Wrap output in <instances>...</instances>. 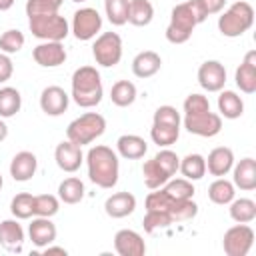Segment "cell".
<instances>
[{
  "mask_svg": "<svg viewBox=\"0 0 256 256\" xmlns=\"http://www.w3.org/2000/svg\"><path fill=\"white\" fill-rule=\"evenodd\" d=\"M86 168H88L90 182L96 184L98 188L110 190L116 186L120 176V160L112 148L104 144L92 146L86 154Z\"/></svg>",
  "mask_w": 256,
  "mask_h": 256,
  "instance_id": "cell-1",
  "label": "cell"
},
{
  "mask_svg": "<svg viewBox=\"0 0 256 256\" xmlns=\"http://www.w3.org/2000/svg\"><path fill=\"white\" fill-rule=\"evenodd\" d=\"M208 18L198 0H186L172 8L170 24L166 26V40L172 44H184L190 40L192 30Z\"/></svg>",
  "mask_w": 256,
  "mask_h": 256,
  "instance_id": "cell-2",
  "label": "cell"
},
{
  "mask_svg": "<svg viewBox=\"0 0 256 256\" xmlns=\"http://www.w3.org/2000/svg\"><path fill=\"white\" fill-rule=\"evenodd\" d=\"M72 100L80 108H94L104 96L100 72L94 66H80L72 74Z\"/></svg>",
  "mask_w": 256,
  "mask_h": 256,
  "instance_id": "cell-3",
  "label": "cell"
},
{
  "mask_svg": "<svg viewBox=\"0 0 256 256\" xmlns=\"http://www.w3.org/2000/svg\"><path fill=\"white\" fill-rule=\"evenodd\" d=\"M254 24V8L246 0H238L218 16V30L226 38H238Z\"/></svg>",
  "mask_w": 256,
  "mask_h": 256,
  "instance_id": "cell-4",
  "label": "cell"
},
{
  "mask_svg": "<svg viewBox=\"0 0 256 256\" xmlns=\"http://www.w3.org/2000/svg\"><path fill=\"white\" fill-rule=\"evenodd\" d=\"M106 130V120L98 112H86L78 118H74L66 128V138L78 146L92 144L96 138H100Z\"/></svg>",
  "mask_w": 256,
  "mask_h": 256,
  "instance_id": "cell-5",
  "label": "cell"
},
{
  "mask_svg": "<svg viewBox=\"0 0 256 256\" xmlns=\"http://www.w3.org/2000/svg\"><path fill=\"white\" fill-rule=\"evenodd\" d=\"M28 28L32 32V36H36L38 40H52V42H62L68 34H70V24L64 16H60L58 12L54 14H36V16H28Z\"/></svg>",
  "mask_w": 256,
  "mask_h": 256,
  "instance_id": "cell-6",
  "label": "cell"
},
{
  "mask_svg": "<svg viewBox=\"0 0 256 256\" xmlns=\"http://www.w3.org/2000/svg\"><path fill=\"white\" fill-rule=\"evenodd\" d=\"M92 56H94L96 64H100L104 68L116 66L122 58V38H120V34L102 32L100 36H96V40L92 44Z\"/></svg>",
  "mask_w": 256,
  "mask_h": 256,
  "instance_id": "cell-7",
  "label": "cell"
},
{
  "mask_svg": "<svg viewBox=\"0 0 256 256\" xmlns=\"http://www.w3.org/2000/svg\"><path fill=\"white\" fill-rule=\"evenodd\" d=\"M102 30V16L96 8L84 6L80 10L74 12L72 16V24H70V32L74 34L76 40L88 42L92 38H96V34Z\"/></svg>",
  "mask_w": 256,
  "mask_h": 256,
  "instance_id": "cell-8",
  "label": "cell"
},
{
  "mask_svg": "<svg viewBox=\"0 0 256 256\" xmlns=\"http://www.w3.org/2000/svg\"><path fill=\"white\" fill-rule=\"evenodd\" d=\"M254 244V230L248 224H236L224 232L222 248L228 256H246Z\"/></svg>",
  "mask_w": 256,
  "mask_h": 256,
  "instance_id": "cell-9",
  "label": "cell"
},
{
  "mask_svg": "<svg viewBox=\"0 0 256 256\" xmlns=\"http://www.w3.org/2000/svg\"><path fill=\"white\" fill-rule=\"evenodd\" d=\"M182 122L190 134L202 136V138H212L222 130V116L212 110L200 112V114H184Z\"/></svg>",
  "mask_w": 256,
  "mask_h": 256,
  "instance_id": "cell-10",
  "label": "cell"
},
{
  "mask_svg": "<svg viewBox=\"0 0 256 256\" xmlns=\"http://www.w3.org/2000/svg\"><path fill=\"white\" fill-rule=\"evenodd\" d=\"M66 48L62 42H52V40H44L38 46H34L32 50V58L38 66L42 68H56L60 64L66 62Z\"/></svg>",
  "mask_w": 256,
  "mask_h": 256,
  "instance_id": "cell-11",
  "label": "cell"
},
{
  "mask_svg": "<svg viewBox=\"0 0 256 256\" xmlns=\"http://www.w3.org/2000/svg\"><path fill=\"white\" fill-rule=\"evenodd\" d=\"M198 84L206 92H220L226 84V68L218 60H206L198 68Z\"/></svg>",
  "mask_w": 256,
  "mask_h": 256,
  "instance_id": "cell-12",
  "label": "cell"
},
{
  "mask_svg": "<svg viewBox=\"0 0 256 256\" xmlns=\"http://www.w3.org/2000/svg\"><path fill=\"white\" fill-rule=\"evenodd\" d=\"M70 96L60 86H46L40 92V108L46 116H60L68 110Z\"/></svg>",
  "mask_w": 256,
  "mask_h": 256,
  "instance_id": "cell-13",
  "label": "cell"
},
{
  "mask_svg": "<svg viewBox=\"0 0 256 256\" xmlns=\"http://www.w3.org/2000/svg\"><path fill=\"white\" fill-rule=\"evenodd\" d=\"M54 160H56V166L64 172H76L82 162H84V154H82V146L66 140V142H60L54 150Z\"/></svg>",
  "mask_w": 256,
  "mask_h": 256,
  "instance_id": "cell-14",
  "label": "cell"
},
{
  "mask_svg": "<svg viewBox=\"0 0 256 256\" xmlns=\"http://www.w3.org/2000/svg\"><path fill=\"white\" fill-rule=\"evenodd\" d=\"M114 250L120 256H144L146 254V242L136 230L122 228L114 236Z\"/></svg>",
  "mask_w": 256,
  "mask_h": 256,
  "instance_id": "cell-15",
  "label": "cell"
},
{
  "mask_svg": "<svg viewBox=\"0 0 256 256\" xmlns=\"http://www.w3.org/2000/svg\"><path fill=\"white\" fill-rule=\"evenodd\" d=\"M56 224L50 220V218H44V216H34L32 222L28 224V236H30V242L36 246V248H46L48 244H52L56 240Z\"/></svg>",
  "mask_w": 256,
  "mask_h": 256,
  "instance_id": "cell-16",
  "label": "cell"
},
{
  "mask_svg": "<svg viewBox=\"0 0 256 256\" xmlns=\"http://www.w3.org/2000/svg\"><path fill=\"white\" fill-rule=\"evenodd\" d=\"M234 82L244 94H254L256 92V52L250 50L246 52L242 64L234 72Z\"/></svg>",
  "mask_w": 256,
  "mask_h": 256,
  "instance_id": "cell-17",
  "label": "cell"
},
{
  "mask_svg": "<svg viewBox=\"0 0 256 256\" xmlns=\"http://www.w3.org/2000/svg\"><path fill=\"white\" fill-rule=\"evenodd\" d=\"M232 184L242 192H252L256 188V160L246 156L232 166Z\"/></svg>",
  "mask_w": 256,
  "mask_h": 256,
  "instance_id": "cell-18",
  "label": "cell"
},
{
  "mask_svg": "<svg viewBox=\"0 0 256 256\" xmlns=\"http://www.w3.org/2000/svg\"><path fill=\"white\" fill-rule=\"evenodd\" d=\"M24 244V228L18 218H8L0 222V246L8 252H20Z\"/></svg>",
  "mask_w": 256,
  "mask_h": 256,
  "instance_id": "cell-19",
  "label": "cell"
},
{
  "mask_svg": "<svg viewBox=\"0 0 256 256\" xmlns=\"http://www.w3.org/2000/svg\"><path fill=\"white\" fill-rule=\"evenodd\" d=\"M204 160H206V170L212 176L222 178L234 166V152L228 146H216L214 150H210L208 158H204Z\"/></svg>",
  "mask_w": 256,
  "mask_h": 256,
  "instance_id": "cell-20",
  "label": "cell"
},
{
  "mask_svg": "<svg viewBox=\"0 0 256 256\" xmlns=\"http://www.w3.org/2000/svg\"><path fill=\"white\" fill-rule=\"evenodd\" d=\"M36 168H38L36 154L30 150H22V152L14 154V158L10 162V176L16 182H26L36 174Z\"/></svg>",
  "mask_w": 256,
  "mask_h": 256,
  "instance_id": "cell-21",
  "label": "cell"
},
{
  "mask_svg": "<svg viewBox=\"0 0 256 256\" xmlns=\"http://www.w3.org/2000/svg\"><path fill=\"white\" fill-rule=\"evenodd\" d=\"M136 210V196L132 192H116L106 198L104 212L110 218H126Z\"/></svg>",
  "mask_w": 256,
  "mask_h": 256,
  "instance_id": "cell-22",
  "label": "cell"
},
{
  "mask_svg": "<svg viewBox=\"0 0 256 256\" xmlns=\"http://www.w3.org/2000/svg\"><path fill=\"white\" fill-rule=\"evenodd\" d=\"M160 66H162V58L154 50L138 52L132 60V72L136 78H150L160 70Z\"/></svg>",
  "mask_w": 256,
  "mask_h": 256,
  "instance_id": "cell-23",
  "label": "cell"
},
{
  "mask_svg": "<svg viewBox=\"0 0 256 256\" xmlns=\"http://www.w3.org/2000/svg\"><path fill=\"white\" fill-rule=\"evenodd\" d=\"M116 150L122 158L126 160H138L146 154L148 150V144L142 136L138 134H122L118 140H116Z\"/></svg>",
  "mask_w": 256,
  "mask_h": 256,
  "instance_id": "cell-24",
  "label": "cell"
},
{
  "mask_svg": "<svg viewBox=\"0 0 256 256\" xmlns=\"http://www.w3.org/2000/svg\"><path fill=\"white\" fill-rule=\"evenodd\" d=\"M218 112L220 116L228 120H236L244 114V100L234 92V90H220L218 96Z\"/></svg>",
  "mask_w": 256,
  "mask_h": 256,
  "instance_id": "cell-25",
  "label": "cell"
},
{
  "mask_svg": "<svg viewBox=\"0 0 256 256\" xmlns=\"http://www.w3.org/2000/svg\"><path fill=\"white\" fill-rule=\"evenodd\" d=\"M178 170L182 172V176L190 182L194 180H202L204 174H206V160L202 154L198 152H192V154H186L184 158H180V166Z\"/></svg>",
  "mask_w": 256,
  "mask_h": 256,
  "instance_id": "cell-26",
  "label": "cell"
},
{
  "mask_svg": "<svg viewBox=\"0 0 256 256\" xmlns=\"http://www.w3.org/2000/svg\"><path fill=\"white\" fill-rule=\"evenodd\" d=\"M208 198H210V202H214L218 206H226L236 198V186L230 180H226L224 176L216 178L208 186Z\"/></svg>",
  "mask_w": 256,
  "mask_h": 256,
  "instance_id": "cell-27",
  "label": "cell"
},
{
  "mask_svg": "<svg viewBox=\"0 0 256 256\" xmlns=\"http://www.w3.org/2000/svg\"><path fill=\"white\" fill-rule=\"evenodd\" d=\"M228 206L230 218L236 224H250L256 218V202L252 198H234Z\"/></svg>",
  "mask_w": 256,
  "mask_h": 256,
  "instance_id": "cell-28",
  "label": "cell"
},
{
  "mask_svg": "<svg viewBox=\"0 0 256 256\" xmlns=\"http://www.w3.org/2000/svg\"><path fill=\"white\" fill-rule=\"evenodd\" d=\"M84 182L76 176H68L58 186V198L64 204H78L84 198Z\"/></svg>",
  "mask_w": 256,
  "mask_h": 256,
  "instance_id": "cell-29",
  "label": "cell"
},
{
  "mask_svg": "<svg viewBox=\"0 0 256 256\" xmlns=\"http://www.w3.org/2000/svg\"><path fill=\"white\" fill-rule=\"evenodd\" d=\"M154 18V6L150 0H130L128 22L132 26H148Z\"/></svg>",
  "mask_w": 256,
  "mask_h": 256,
  "instance_id": "cell-30",
  "label": "cell"
},
{
  "mask_svg": "<svg viewBox=\"0 0 256 256\" xmlns=\"http://www.w3.org/2000/svg\"><path fill=\"white\" fill-rule=\"evenodd\" d=\"M22 108V96L12 86L0 88V118H12Z\"/></svg>",
  "mask_w": 256,
  "mask_h": 256,
  "instance_id": "cell-31",
  "label": "cell"
},
{
  "mask_svg": "<svg viewBox=\"0 0 256 256\" xmlns=\"http://www.w3.org/2000/svg\"><path fill=\"white\" fill-rule=\"evenodd\" d=\"M138 96V90L134 86V82L130 80H118L112 84V90H110V100L112 104L120 106V108H126L130 106Z\"/></svg>",
  "mask_w": 256,
  "mask_h": 256,
  "instance_id": "cell-32",
  "label": "cell"
},
{
  "mask_svg": "<svg viewBox=\"0 0 256 256\" xmlns=\"http://www.w3.org/2000/svg\"><path fill=\"white\" fill-rule=\"evenodd\" d=\"M162 190L172 198V200H188V198H192L194 196V184L190 182V180H186V178H170L164 186H162Z\"/></svg>",
  "mask_w": 256,
  "mask_h": 256,
  "instance_id": "cell-33",
  "label": "cell"
},
{
  "mask_svg": "<svg viewBox=\"0 0 256 256\" xmlns=\"http://www.w3.org/2000/svg\"><path fill=\"white\" fill-rule=\"evenodd\" d=\"M10 212L18 220H28L34 216V196L30 192H20L10 202Z\"/></svg>",
  "mask_w": 256,
  "mask_h": 256,
  "instance_id": "cell-34",
  "label": "cell"
},
{
  "mask_svg": "<svg viewBox=\"0 0 256 256\" xmlns=\"http://www.w3.org/2000/svg\"><path fill=\"white\" fill-rule=\"evenodd\" d=\"M170 224H174V222H172L170 212H166V210H146V214L142 218L144 232H148V234H154L156 230H164Z\"/></svg>",
  "mask_w": 256,
  "mask_h": 256,
  "instance_id": "cell-35",
  "label": "cell"
},
{
  "mask_svg": "<svg viewBox=\"0 0 256 256\" xmlns=\"http://www.w3.org/2000/svg\"><path fill=\"white\" fill-rule=\"evenodd\" d=\"M180 136V128L176 126H166V124H152L150 128V138L154 144H158L160 148H168L172 146Z\"/></svg>",
  "mask_w": 256,
  "mask_h": 256,
  "instance_id": "cell-36",
  "label": "cell"
},
{
  "mask_svg": "<svg viewBox=\"0 0 256 256\" xmlns=\"http://www.w3.org/2000/svg\"><path fill=\"white\" fill-rule=\"evenodd\" d=\"M142 178H144V184L146 188L150 190H156V188H162L170 178L160 170V166L156 164V160H146L144 166H142Z\"/></svg>",
  "mask_w": 256,
  "mask_h": 256,
  "instance_id": "cell-37",
  "label": "cell"
},
{
  "mask_svg": "<svg viewBox=\"0 0 256 256\" xmlns=\"http://www.w3.org/2000/svg\"><path fill=\"white\" fill-rule=\"evenodd\" d=\"M128 6L130 0H104V10L114 26H124L128 22Z\"/></svg>",
  "mask_w": 256,
  "mask_h": 256,
  "instance_id": "cell-38",
  "label": "cell"
},
{
  "mask_svg": "<svg viewBox=\"0 0 256 256\" xmlns=\"http://www.w3.org/2000/svg\"><path fill=\"white\" fill-rule=\"evenodd\" d=\"M168 212L172 216V222H188V220L196 218L198 204L192 198H188V200H174Z\"/></svg>",
  "mask_w": 256,
  "mask_h": 256,
  "instance_id": "cell-39",
  "label": "cell"
},
{
  "mask_svg": "<svg viewBox=\"0 0 256 256\" xmlns=\"http://www.w3.org/2000/svg\"><path fill=\"white\" fill-rule=\"evenodd\" d=\"M60 210V198L54 194H38L34 196V216L52 218Z\"/></svg>",
  "mask_w": 256,
  "mask_h": 256,
  "instance_id": "cell-40",
  "label": "cell"
},
{
  "mask_svg": "<svg viewBox=\"0 0 256 256\" xmlns=\"http://www.w3.org/2000/svg\"><path fill=\"white\" fill-rule=\"evenodd\" d=\"M24 42H26L24 34L20 30H16V28H10V30H6V32L0 34V52H4V54H16V52L22 50Z\"/></svg>",
  "mask_w": 256,
  "mask_h": 256,
  "instance_id": "cell-41",
  "label": "cell"
},
{
  "mask_svg": "<svg viewBox=\"0 0 256 256\" xmlns=\"http://www.w3.org/2000/svg\"><path fill=\"white\" fill-rule=\"evenodd\" d=\"M154 160H156V164L160 166V170H162L168 178H172V176L178 172L180 158H178V154H176V152H172L170 148H162V150L154 156Z\"/></svg>",
  "mask_w": 256,
  "mask_h": 256,
  "instance_id": "cell-42",
  "label": "cell"
},
{
  "mask_svg": "<svg viewBox=\"0 0 256 256\" xmlns=\"http://www.w3.org/2000/svg\"><path fill=\"white\" fill-rule=\"evenodd\" d=\"M152 124H166V126H176V128H180L182 118H180V112H178L174 106L164 104V106H158V108H156L154 118H152Z\"/></svg>",
  "mask_w": 256,
  "mask_h": 256,
  "instance_id": "cell-43",
  "label": "cell"
},
{
  "mask_svg": "<svg viewBox=\"0 0 256 256\" xmlns=\"http://www.w3.org/2000/svg\"><path fill=\"white\" fill-rule=\"evenodd\" d=\"M64 0H26V16L54 14L60 10Z\"/></svg>",
  "mask_w": 256,
  "mask_h": 256,
  "instance_id": "cell-44",
  "label": "cell"
},
{
  "mask_svg": "<svg viewBox=\"0 0 256 256\" xmlns=\"http://www.w3.org/2000/svg\"><path fill=\"white\" fill-rule=\"evenodd\" d=\"M172 198L162 190V188H156V192H150L146 196V210H170L172 206Z\"/></svg>",
  "mask_w": 256,
  "mask_h": 256,
  "instance_id": "cell-45",
  "label": "cell"
},
{
  "mask_svg": "<svg viewBox=\"0 0 256 256\" xmlns=\"http://www.w3.org/2000/svg\"><path fill=\"white\" fill-rule=\"evenodd\" d=\"M210 110V102L204 94H190L184 100V114H200V112H208Z\"/></svg>",
  "mask_w": 256,
  "mask_h": 256,
  "instance_id": "cell-46",
  "label": "cell"
},
{
  "mask_svg": "<svg viewBox=\"0 0 256 256\" xmlns=\"http://www.w3.org/2000/svg\"><path fill=\"white\" fill-rule=\"evenodd\" d=\"M14 74V64H12V58L10 54H4L0 52V84L8 82Z\"/></svg>",
  "mask_w": 256,
  "mask_h": 256,
  "instance_id": "cell-47",
  "label": "cell"
},
{
  "mask_svg": "<svg viewBox=\"0 0 256 256\" xmlns=\"http://www.w3.org/2000/svg\"><path fill=\"white\" fill-rule=\"evenodd\" d=\"M200 6L204 8V12L210 16V14H218L222 12V8L226 6V0H198Z\"/></svg>",
  "mask_w": 256,
  "mask_h": 256,
  "instance_id": "cell-48",
  "label": "cell"
},
{
  "mask_svg": "<svg viewBox=\"0 0 256 256\" xmlns=\"http://www.w3.org/2000/svg\"><path fill=\"white\" fill-rule=\"evenodd\" d=\"M42 250H44V254H46V256H48V254H64V256L68 254V252H66V248H62V246H52V244H48V246H46V248H42Z\"/></svg>",
  "mask_w": 256,
  "mask_h": 256,
  "instance_id": "cell-49",
  "label": "cell"
},
{
  "mask_svg": "<svg viewBox=\"0 0 256 256\" xmlns=\"http://www.w3.org/2000/svg\"><path fill=\"white\" fill-rule=\"evenodd\" d=\"M6 136H8V126H6L4 118H0V142H4Z\"/></svg>",
  "mask_w": 256,
  "mask_h": 256,
  "instance_id": "cell-50",
  "label": "cell"
},
{
  "mask_svg": "<svg viewBox=\"0 0 256 256\" xmlns=\"http://www.w3.org/2000/svg\"><path fill=\"white\" fill-rule=\"evenodd\" d=\"M14 6V0H0V12H6Z\"/></svg>",
  "mask_w": 256,
  "mask_h": 256,
  "instance_id": "cell-51",
  "label": "cell"
},
{
  "mask_svg": "<svg viewBox=\"0 0 256 256\" xmlns=\"http://www.w3.org/2000/svg\"><path fill=\"white\" fill-rule=\"evenodd\" d=\"M2 186H4V178H2V174H0V190H2Z\"/></svg>",
  "mask_w": 256,
  "mask_h": 256,
  "instance_id": "cell-52",
  "label": "cell"
},
{
  "mask_svg": "<svg viewBox=\"0 0 256 256\" xmlns=\"http://www.w3.org/2000/svg\"><path fill=\"white\" fill-rule=\"evenodd\" d=\"M72 2H84V0H72Z\"/></svg>",
  "mask_w": 256,
  "mask_h": 256,
  "instance_id": "cell-53",
  "label": "cell"
}]
</instances>
